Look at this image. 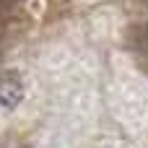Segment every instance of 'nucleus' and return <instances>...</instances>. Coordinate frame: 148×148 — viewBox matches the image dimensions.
Instances as JSON below:
<instances>
[{"label":"nucleus","instance_id":"obj_2","mask_svg":"<svg viewBox=\"0 0 148 148\" xmlns=\"http://www.w3.org/2000/svg\"><path fill=\"white\" fill-rule=\"evenodd\" d=\"M130 44H133V49L148 55V23H138L130 29Z\"/></svg>","mask_w":148,"mask_h":148},{"label":"nucleus","instance_id":"obj_3","mask_svg":"<svg viewBox=\"0 0 148 148\" xmlns=\"http://www.w3.org/2000/svg\"><path fill=\"white\" fill-rule=\"evenodd\" d=\"M13 8H16V0H0V21L8 18L13 13Z\"/></svg>","mask_w":148,"mask_h":148},{"label":"nucleus","instance_id":"obj_1","mask_svg":"<svg viewBox=\"0 0 148 148\" xmlns=\"http://www.w3.org/2000/svg\"><path fill=\"white\" fill-rule=\"evenodd\" d=\"M26 86L21 73L16 70H0V107L3 109H16L23 101Z\"/></svg>","mask_w":148,"mask_h":148},{"label":"nucleus","instance_id":"obj_4","mask_svg":"<svg viewBox=\"0 0 148 148\" xmlns=\"http://www.w3.org/2000/svg\"><path fill=\"white\" fill-rule=\"evenodd\" d=\"M140 3H143V5H146V8H148V0H140Z\"/></svg>","mask_w":148,"mask_h":148}]
</instances>
